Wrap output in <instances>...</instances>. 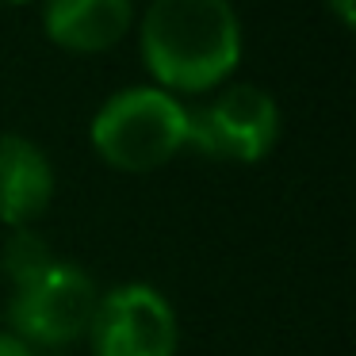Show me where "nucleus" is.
<instances>
[{
  "label": "nucleus",
  "mask_w": 356,
  "mask_h": 356,
  "mask_svg": "<svg viewBox=\"0 0 356 356\" xmlns=\"http://www.w3.org/2000/svg\"><path fill=\"white\" fill-rule=\"evenodd\" d=\"M245 35L234 0H149L138 19V54L149 85L203 96L238 73Z\"/></svg>",
  "instance_id": "nucleus-1"
},
{
  "label": "nucleus",
  "mask_w": 356,
  "mask_h": 356,
  "mask_svg": "<svg viewBox=\"0 0 356 356\" xmlns=\"http://www.w3.org/2000/svg\"><path fill=\"white\" fill-rule=\"evenodd\" d=\"M88 142L115 172H157L188 149V104L157 85L119 88L96 108Z\"/></svg>",
  "instance_id": "nucleus-2"
},
{
  "label": "nucleus",
  "mask_w": 356,
  "mask_h": 356,
  "mask_svg": "<svg viewBox=\"0 0 356 356\" xmlns=\"http://www.w3.org/2000/svg\"><path fill=\"white\" fill-rule=\"evenodd\" d=\"M284 119L272 92L226 81L203 108H188V149L222 165H257L276 149Z\"/></svg>",
  "instance_id": "nucleus-3"
},
{
  "label": "nucleus",
  "mask_w": 356,
  "mask_h": 356,
  "mask_svg": "<svg viewBox=\"0 0 356 356\" xmlns=\"http://www.w3.org/2000/svg\"><path fill=\"white\" fill-rule=\"evenodd\" d=\"M100 302V287L81 264L58 257L35 280L12 287L8 295V333L27 348H70L85 341L88 322Z\"/></svg>",
  "instance_id": "nucleus-4"
},
{
  "label": "nucleus",
  "mask_w": 356,
  "mask_h": 356,
  "mask_svg": "<svg viewBox=\"0 0 356 356\" xmlns=\"http://www.w3.org/2000/svg\"><path fill=\"white\" fill-rule=\"evenodd\" d=\"M85 341L92 356H177L180 322L154 284L131 280L100 291Z\"/></svg>",
  "instance_id": "nucleus-5"
},
{
  "label": "nucleus",
  "mask_w": 356,
  "mask_h": 356,
  "mask_svg": "<svg viewBox=\"0 0 356 356\" xmlns=\"http://www.w3.org/2000/svg\"><path fill=\"white\" fill-rule=\"evenodd\" d=\"M54 192L58 177L47 149L27 134H0V226L19 230L39 222L54 203Z\"/></svg>",
  "instance_id": "nucleus-6"
},
{
  "label": "nucleus",
  "mask_w": 356,
  "mask_h": 356,
  "mask_svg": "<svg viewBox=\"0 0 356 356\" xmlns=\"http://www.w3.org/2000/svg\"><path fill=\"white\" fill-rule=\"evenodd\" d=\"M134 0H42V35L73 58H96L127 39Z\"/></svg>",
  "instance_id": "nucleus-7"
},
{
  "label": "nucleus",
  "mask_w": 356,
  "mask_h": 356,
  "mask_svg": "<svg viewBox=\"0 0 356 356\" xmlns=\"http://www.w3.org/2000/svg\"><path fill=\"white\" fill-rule=\"evenodd\" d=\"M54 261L58 257L50 249V241L42 234H35L31 226H19V230L8 234V241L0 249V276L8 280L12 287H19L27 280H35L42 268H50Z\"/></svg>",
  "instance_id": "nucleus-8"
},
{
  "label": "nucleus",
  "mask_w": 356,
  "mask_h": 356,
  "mask_svg": "<svg viewBox=\"0 0 356 356\" xmlns=\"http://www.w3.org/2000/svg\"><path fill=\"white\" fill-rule=\"evenodd\" d=\"M325 12H330L345 31L356 27V0H325Z\"/></svg>",
  "instance_id": "nucleus-9"
},
{
  "label": "nucleus",
  "mask_w": 356,
  "mask_h": 356,
  "mask_svg": "<svg viewBox=\"0 0 356 356\" xmlns=\"http://www.w3.org/2000/svg\"><path fill=\"white\" fill-rule=\"evenodd\" d=\"M0 356H39L35 348H27L19 337H12L8 330H0Z\"/></svg>",
  "instance_id": "nucleus-10"
},
{
  "label": "nucleus",
  "mask_w": 356,
  "mask_h": 356,
  "mask_svg": "<svg viewBox=\"0 0 356 356\" xmlns=\"http://www.w3.org/2000/svg\"><path fill=\"white\" fill-rule=\"evenodd\" d=\"M4 4H16V8H24V4H35V0H4Z\"/></svg>",
  "instance_id": "nucleus-11"
}]
</instances>
